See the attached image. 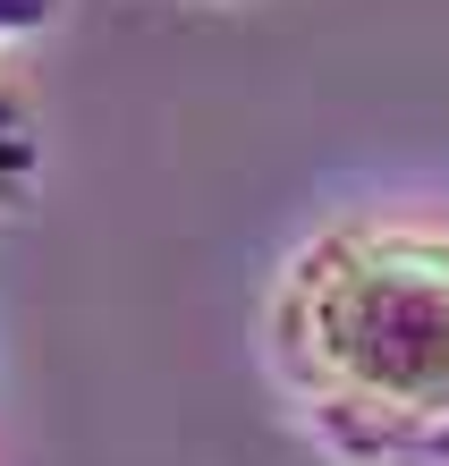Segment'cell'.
<instances>
[{
    "instance_id": "2",
    "label": "cell",
    "mask_w": 449,
    "mask_h": 466,
    "mask_svg": "<svg viewBox=\"0 0 449 466\" xmlns=\"http://www.w3.org/2000/svg\"><path fill=\"white\" fill-rule=\"evenodd\" d=\"M43 0H0V25H17V17H35Z\"/></svg>"
},
{
    "instance_id": "1",
    "label": "cell",
    "mask_w": 449,
    "mask_h": 466,
    "mask_svg": "<svg viewBox=\"0 0 449 466\" xmlns=\"http://www.w3.org/2000/svg\"><path fill=\"white\" fill-rule=\"evenodd\" d=\"M280 348L305 399L364 441H449V238L348 229L297 263Z\"/></svg>"
}]
</instances>
